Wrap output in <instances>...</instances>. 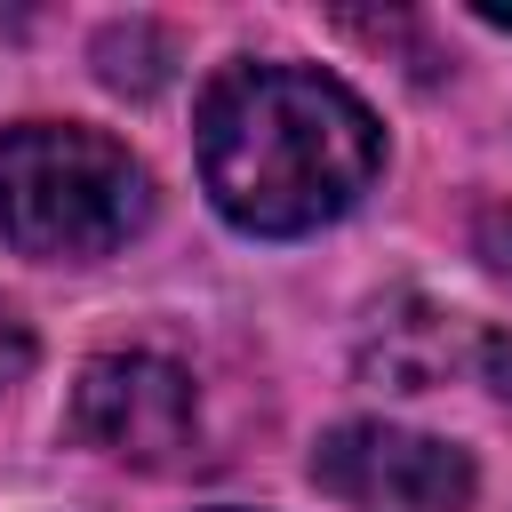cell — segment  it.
Segmentation results:
<instances>
[{
  "mask_svg": "<svg viewBox=\"0 0 512 512\" xmlns=\"http://www.w3.org/2000/svg\"><path fill=\"white\" fill-rule=\"evenodd\" d=\"M152 216L144 160L80 120L0 128V240L40 264H96L128 248Z\"/></svg>",
  "mask_w": 512,
  "mask_h": 512,
  "instance_id": "obj_2",
  "label": "cell"
},
{
  "mask_svg": "<svg viewBox=\"0 0 512 512\" xmlns=\"http://www.w3.org/2000/svg\"><path fill=\"white\" fill-rule=\"evenodd\" d=\"M384 320V312H376ZM368 376H384L392 392H432L440 376H448V360H456V320L448 312H432V304H392V320L368 336Z\"/></svg>",
  "mask_w": 512,
  "mask_h": 512,
  "instance_id": "obj_5",
  "label": "cell"
},
{
  "mask_svg": "<svg viewBox=\"0 0 512 512\" xmlns=\"http://www.w3.org/2000/svg\"><path fill=\"white\" fill-rule=\"evenodd\" d=\"M208 512H240V504H208Z\"/></svg>",
  "mask_w": 512,
  "mask_h": 512,
  "instance_id": "obj_9",
  "label": "cell"
},
{
  "mask_svg": "<svg viewBox=\"0 0 512 512\" xmlns=\"http://www.w3.org/2000/svg\"><path fill=\"white\" fill-rule=\"evenodd\" d=\"M384 168L376 112L312 64H224L200 96V184L224 224L296 240L336 224Z\"/></svg>",
  "mask_w": 512,
  "mask_h": 512,
  "instance_id": "obj_1",
  "label": "cell"
},
{
  "mask_svg": "<svg viewBox=\"0 0 512 512\" xmlns=\"http://www.w3.org/2000/svg\"><path fill=\"white\" fill-rule=\"evenodd\" d=\"M312 480L328 496H344L352 512H464L472 504V456L408 432V424H336L312 448Z\"/></svg>",
  "mask_w": 512,
  "mask_h": 512,
  "instance_id": "obj_3",
  "label": "cell"
},
{
  "mask_svg": "<svg viewBox=\"0 0 512 512\" xmlns=\"http://www.w3.org/2000/svg\"><path fill=\"white\" fill-rule=\"evenodd\" d=\"M472 248H480V264H488L496 280H512V200H488V208H480Z\"/></svg>",
  "mask_w": 512,
  "mask_h": 512,
  "instance_id": "obj_6",
  "label": "cell"
},
{
  "mask_svg": "<svg viewBox=\"0 0 512 512\" xmlns=\"http://www.w3.org/2000/svg\"><path fill=\"white\" fill-rule=\"evenodd\" d=\"M24 368H32V336H24V320L0 304V384H16Z\"/></svg>",
  "mask_w": 512,
  "mask_h": 512,
  "instance_id": "obj_7",
  "label": "cell"
},
{
  "mask_svg": "<svg viewBox=\"0 0 512 512\" xmlns=\"http://www.w3.org/2000/svg\"><path fill=\"white\" fill-rule=\"evenodd\" d=\"M472 352L488 360V376H496V400H512V336H480Z\"/></svg>",
  "mask_w": 512,
  "mask_h": 512,
  "instance_id": "obj_8",
  "label": "cell"
},
{
  "mask_svg": "<svg viewBox=\"0 0 512 512\" xmlns=\"http://www.w3.org/2000/svg\"><path fill=\"white\" fill-rule=\"evenodd\" d=\"M192 376L176 360L152 352H104L80 368L72 384V432L120 464H168L176 448H192Z\"/></svg>",
  "mask_w": 512,
  "mask_h": 512,
  "instance_id": "obj_4",
  "label": "cell"
}]
</instances>
